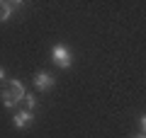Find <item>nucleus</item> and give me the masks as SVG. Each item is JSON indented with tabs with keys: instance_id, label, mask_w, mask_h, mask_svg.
Returning a JSON list of instances; mask_svg holds the SVG:
<instances>
[{
	"instance_id": "4",
	"label": "nucleus",
	"mask_w": 146,
	"mask_h": 138,
	"mask_svg": "<svg viewBox=\"0 0 146 138\" xmlns=\"http://www.w3.org/2000/svg\"><path fill=\"white\" fill-rule=\"evenodd\" d=\"M22 3H0V22H7L12 15H15V10H20Z\"/></svg>"
},
{
	"instance_id": "7",
	"label": "nucleus",
	"mask_w": 146,
	"mask_h": 138,
	"mask_svg": "<svg viewBox=\"0 0 146 138\" xmlns=\"http://www.w3.org/2000/svg\"><path fill=\"white\" fill-rule=\"evenodd\" d=\"M25 102H27V107H29L32 112H34V109H36V104H39V99H36L34 95H29V92H27V97H25Z\"/></svg>"
},
{
	"instance_id": "2",
	"label": "nucleus",
	"mask_w": 146,
	"mask_h": 138,
	"mask_svg": "<svg viewBox=\"0 0 146 138\" xmlns=\"http://www.w3.org/2000/svg\"><path fill=\"white\" fill-rule=\"evenodd\" d=\"M56 85V78L51 75V73H46V70H39V73H34V87L36 90H51V87Z\"/></svg>"
},
{
	"instance_id": "8",
	"label": "nucleus",
	"mask_w": 146,
	"mask_h": 138,
	"mask_svg": "<svg viewBox=\"0 0 146 138\" xmlns=\"http://www.w3.org/2000/svg\"><path fill=\"white\" fill-rule=\"evenodd\" d=\"M139 126H141V133H144V136H146V114H144V116L139 119Z\"/></svg>"
},
{
	"instance_id": "6",
	"label": "nucleus",
	"mask_w": 146,
	"mask_h": 138,
	"mask_svg": "<svg viewBox=\"0 0 146 138\" xmlns=\"http://www.w3.org/2000/svg\"><path fill=\"white\" fill-rule=\"evenodd\" d=\"M0 99H3V104H5L7 109H15V107H17V99L12 97L10 90H3V92H0Z\"/></svg>"
},
{
	"instance_id": "1",
	"label": "nucleus",
	"mask_w": 146,
	"mask_h": 138,
	"mask_svg": "<svg viewBox=\"0 0 146 138\" xmlns=\"http://www.w3.org/2000/svg\"><path fill=\"white\" fill-rule=\"evenodd\" d=\"M51 61L58 68H71L73 66V51L66 44H54L51 46Z\"/></svg>"
},
{
	"instance_id": "10",
	"label": "nucleus",
	"mask_w": 146,
	"mask_h": 138,
	"mask_svg": "<svg viewBox=\"0 0 146 138\" xmlns=\"http://www.w3.org/2000/svg\"><path fill=\"white\" fill-rule=\"evenodd\" d=\"M134 138H146V136H144V133H139V136H134Z\"/></svg>"
},
{
	"instance_id": "9",
	"label": "nucleus",
	"mask_w": 146,
	"mask_h": 138,
	"mask_svg": "<svg viewBox=\"0 0 146 138\" xmlns=\"http://www.w3.org/2000/svg\"><path fill=\"white\" fill-rule=\"evenodd\" d=\"M5 73H7V70H5V68H3V66H0V80H5V78H7Z\"/></svg>"
},
{
	"instance_id": "5",
	"label": "nucleus",
	"mask_w": 146,
	"mask_h": 138,
	"mask_svg": "<svg viewBox=\"0 0 146 138\" xmlns=\"http://www.w3.org/2000/svg\"><path fill=\"white\" fill-rule=\"evenodd\" d=\"M10 92H12V97H15L17 102H22V99L27 97V90H25V82L22 80H10Z\"/></svg>"
},
{
	"instance_id": "3",
	"label": "nucleus",
	"mask_w": 146,
	"mask_h": 138,
	"mask_svg": "<svg viewBox=\"0 0 146 138\" xmlns=\"http://www.w3.org/2000/svg\"><path fill=\"white\" fill-rule=\"evenodd\" d=\"M32 121H34V112H32V109H20V112H15V116H12L15 128H25V126H29Z\"/></svg>"
}]
</instances>
